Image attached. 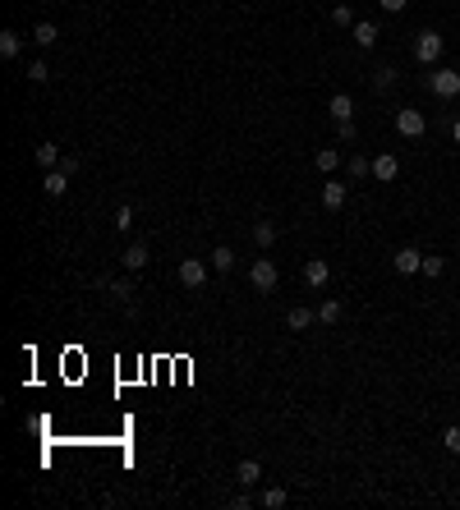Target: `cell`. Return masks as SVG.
<instances>
[{
    "label": "cell",
    "instance_id": "6da1fadb",
    "mask_svg": "<svg viewBox=\"0 0 460 510\" xmlns=\"http://www.w3.org/2000/svg\"><path fill=\"white\" fill-rule=\"evenodd\" d=\"M277 281H281V271H277V262H267V258H258L249 267V286L258 290V294H272L277 290Z\"/></svg>",
    "mask_w": 460,
    "mask_h": 510
},
{
    "label": "cell",
    "instance_id": "7a4b0ae2",
    "mask_svg": "<svg viewBox=\"0 0 460 510\" xmlns=\"http://www.w3.org/2000/svg\"><path fill=\"white\" fill-rule=\"evenodd\" d=\"M428 87H433V97L451 102V97H460V70H433L428 74Z\"/></svg>",
    "mask_w": 460,
    "mask_h": 510
},
{
    "label": "cell",
    "instance_id": "3957f363",
    "mask_svg": "<svg viewBox=\"0 0 460 510\" xmlns=\"http://www.w3.org/2000/svg\"><path fill=\"white\" fill-rule=\"evenodd\" d=\"M442 46H446L442 33H433V28H428V33L414 37V60H419V65H433L437 55H442Z\"/></svg>",
    "mask_w": 460,
    "mask_h": 510
},
{
    "label": "cell",
    "instance_id": "277c9868",
    "mask_svg": "<svg viewBox=\"0 0 460 510\" xmlns=\"http://www.w3.org/2000/svg\"><path fill=\"white\" fill-rule=\"evenodd\" d=\"M180 286H184V290H203V286H208V262L184 258V262H180Z\"/></svg>",
    "mask_w": 460,
    "mask_h": 510
},
{
    "label": "cell",
    "instance_id": "5b68a950",
    "mask_svg": "<svg viewBox=\"0 0 460 510\" xmlns=\"http://www.w3.org/2000/svg\"><path fill=\"white\" fill-rule=\"evenodd\" d=\"M424 129H428V120L419 111H396V134L400 139H419Z\"/></svg>",
    "mask_w": 460,
    "mask_h": 510
},
{
    "label": "cell",
    "instance_id": "8992f818",
    "mask_svg": "<svg viewBox=\"0 0 460 510\" xmlns=\"http://www.w3.org/2000/svg\"><path fill=\"white\" fill-rule=\"evenodd\" d=\"M400 175V161H396V152H383V156H373V180L378 184H391Z\"/></svg>",
    "mask_w": 460,
    "mask_h": 510
},
{
    "label": "cell",
    "instance_id": "52a82bcc",
    "mask_svg": "<svg viewBox=\"0 0 460 510\" xmlns=\"http://www.w3.org/2000/svg\"><path fill=\"white\" fill-rule=\"evenodd\" d=\"M70 180H74V175H65L60 166H55V170H46V175H42V189H46V198H65Z\"/></svg>",
    "mask_w": 460,
    "mask_h": 510
},
{
    "label": "cell",
    "instance_id": "ba28073f",
    "mask_svg": "<svg viewBox=\"0 0 460 510\" xmlns=\"http://www.w3.org/2000/svg\"><path fill=\"white\" fill-rule=\"evenodd\" d=\"M327 115H331V120H355V97H350V92H336V97H331V102H327Z\"/></svg>",
    "mask_w": 460,
    "mask_h": 510
},
{
    "label": "cell",
    "instance_id": "9c48e42d",
    "mask_svg": "<svg viewBox=\"0 0 460 510\" xmlns=\"http://www.w3.org/2000/svg\"><path fill=\"white\" fill-rule=\"evenodd\" d=\"M419 267H424V253H419V249H410V244H405V249H396V271H400V276H414Z\"/></svg>",
    "mask_w": 460,
    "mask_h": 510
},
{
    "label": "cell",
    "instance_id": "30bf717a",
    "mask_svg": "<svg viewBox=\"0 0 460 510\" xmlns=\"http://www.w3.org/2000/svg\"><path fill=\"white\" fill-rule=\"evenodd\" d=\"M97 286H102V290H111L115 299H120L124 308L134 313V281H111V276H102V281H97Z\"/></svg>",
    "mask_w": 460,
    "mask_h": 510
},
{
    "label": "cell",
    "instance_id": "8fae6325",
    "mask_svg": "<svg viewBox=\"0 0 460 510\" xmlns=\"http://www.w3.org/2000/svg\"><path fill=\"white\" fill-rule=\"evenodd\" d=\"M304 281H309L313 290H322V286L331 281V267H327L322 258H309V262H304Z\"/></svg>",
    "mask_w": 460,
    "mask_h": 510
},
{
    "label": "cell",
    "instance_id": "7c38bea8",
    "mask_svg": "<svg viewBox=\"0 0 460 510\" xmlns=\"http://www.w3.org/2000/svg\"><path fill=\"white\" fill-rule=\"evenodd\" d=\"M378 37H383V33H378L373 18H359V23H355V42H359V51H373Z\"/></svg>",
    "mask_w": 460,
    "mask_h": 510
},
{
    "label": "cell",
    "instance_id": "4fadbf2b",
    "mask_svg": "<svg viewBox=\"0 0 460 510\" xmlns=\"http://www.w3.org/2000/svg\"><path fill=\"white\" fill-rule=\"evenodd\" d=\"M322 207H327V212H341V207H346V184H336V180L322 184Z\"/></svg>",
    "mask_w": 460,
    "mask_h": 510
},
{
    "label": "cell",
    "instance_id": "5bb4252c",
    "mask_svg": "<svg viewBox=\"0 0 460 510\" xmlns=\"http://www.w3.org/2000/svg\"><path fill=\"white\" fill-rule=\"evenodd\" d=\"M120 262H124V271H143V267H148V262H152V253L143 249V244H129Z\"/></svg>",
    "mask_w": 460,
    "mask_h": 510
},
{
    "label": "cell",
    "instance_id": "9a60e30c",
    "mask_svg": "<svg viewBox=\"0 0 460 510\" xmlns=\"http://www.w3.org/2000/svg\"><path fill=\"white\" fill-rule=\"evenodd\" d=\"M313 322H318V308H290L286 313V327L290 331H309Z\"/></svg>",
    "mask_w": 460,
    "mask_h": 510
},
{
    "label": "cell",
    "instance_id": "2e32d148",
    "mask_svg": "<svg viewBox=\"0 0 460 510\" xmlns=\"http://www.w3.org/2000/svg\"><path fill=\"white\" fill-rule=\"evenodd\" d=\"M341 318H346V308H341V299H322V303H318V322H322V327H336Z\"/></svg>",
    "mask_w": 460,
    "mask_h": 510
},
{
    "label": "cell",
    "instance_id": "e0dca14e",
    "mask_svg": "<svg viewBox=\"0 0 460 510\" xmlns=\"http://www.w3.org/2000/svg\"><path fill=\"white\" fill-rule=\"evenodd\" d=\"M18 51H23V37H18L14 28H5V33H0V55H5V60H18Z\"/></svg>",
    "mask_w": 460,
    "mask_h": 510
},
{
    "label": "cell",
    "instance_id": "ac0fdd59",
    "mask_svg": "<svg viewBox=\"0 0 460 510\" xmlns=\"http://www.w3.org/2000/svg\"><path fill=\"white\" fill-rule=\"evenodd\" d=\"M313 166H318L322 175L341 170V152H336V147H318V156H313Z\"/></svg>",
    "mask_w": 460,
    "mask_h": 510
},
{
    "label": "cell",
    "instance_id": "d6986e66",
    "mask_svg": "<svg viewBox=\"0 0 460 510\" xmlns=\"http://www.w3.org/2000/svg\"><path fill=\"white\" fill-rule=\"evenodd\" d=\"M60 161H65V156H60V147H55V143H42V147H37V166H42V170H55Z\"/></svg>",
    "mask_w": 460,
    "mask_h": 510
},
{
    "label": "cell",
    "instance_id": "ffe728a7",
    "mask_svg": "<svg viewBox=\"0 0 460 510\" xmlns=\"http://www.w3.org/2000/svg\"><path fill=\"white\" fill-rule=\"evenodd\" d=\"M28 42H37V46H55V42H60V28H55V23H37Z\"/></svg>",
    "mask_w": 460,
    "mask_h": 510
},
{
    "label": "cell",
    "instance_id": "44dd1931",
    "mask_svg": "<svg viewBox=\"0 0 460 510\" xmlns=\"http://www.w3.org/2000/svg\"><path fill=\"white\" fill-rule=\"evenodd\" d=\"M235 478H240L244 487H253V483L262 478V465H258V460H240V469H235Z\"/></svg>",
    "mask_w": 460,
    "mask_h": 510
},
{
    "label": "cell",
    "instance_id": "7402d4cb",
    "mask_svg": "<svg viewBox=\"0 0 460 510\" xmlns=\"http://www.w3.org/2000/svg\"><path fill=\"white\" fill-rule=\"evenodd\" d=\"M346 170H350V180H368V175H373V161H368V156H350V161H346Z\"/></svg>",
    "mask_w": 460,
    "mask_h": 510
},
{
    "label": "cell",
    "instance_id": "603a6c76",
    "mask_svg": "<svg viewBox=\"0 0 460 510\" xmlns=\"http://www.w3.org/2000/svg\"><path fill=\"white\" fill-rule=\"evenodd\" d=\"M253 244H258V249H272V244H277V225L258 221V225H253Z\"/></svg>",
    "mask_w": 460,
    "mask_h": 510
},
{
    "label": "cell",
    "instance_id": "cb8c5ba5",
    "mask_svg": "<svg viewBox=\"0 0 460 510\" xmlns=\"http://www.w3.org/2000/svg\"><path fill=\"white\" fill-rule=\"evenodd\" d=\"M212 267H217V271H230L235 267V249H230V244H217V249H212Z\"/></svg>",
    "mask_w": 460,
    "mask_h": 510
},
{
    "label": "cell",
    "instance_id": "d4e9b609",
    "mask_svg": "<svg viewBox=\"0 0 460 510\" xmlns=\"http://www.w3.org/2000/svg\"><path fill=\"white\" fill-rule=\"evenodd\" d=\"M391 83H396V65H383V70H373V87H378V92H387Z\"/></svg>",
    "mask_w": 460,
    "mask_h": 510
},
{
    "label": "cell",
    "instance_id": "484cf974",
    "mask_svg": "<svg viewBox=\"0 0 460 510\" xmlns=\"http://www.w3.org/2000/svg\"><path fill=\"white\" fill-rule=\"evenodd\" d=\"M331 23H336V28H355V9H350V5H336V9H331Z\"/></svg>",
    "mask_w": 460,
    "mask_h": 510
},
{
    "label": "cell",
    "instance_id": "4316f807",
    "mask_svg": "<svg viewBox=\"0 0 460 510\" xmlns=\"http://www.w3.org/2000/svg\"><path fill=\"white\" fill-rule=\"evenodd\" d=\"M262 506H267V510H281V506H286V487H267V492H262Z\"/></svg>",
    "mask_w": 460,
    "mask_h": 510
},
{
    "label": "cell",
    "instance_id": "83f0119b",
    "mask_svg": "<svg viewBox=\"0 0 460 510\" xmlns=\"http://www.w3.org/2000/svg\"><path fill=\"white\" fill-rule=\"evenodd\" d=\"M115 230H129V225H134V207H129V202H120V207H115Z\"/></svg>",
    "mask_w": 460,
    "mask_h": 510
},
{
    "label": "cell",
    "instance_id": "f1b7e54d",
    "mask_svg": "<svg viewBox=\"0 0 460 510\" xmlns=\"http://www.w3.org/2000/svg\"><path fill=\"white\" fill-rule=\"evenodd\" d=\"M442 446L451 450V455H460V423H456V428H446V433H442Z\"/></svg>",
    "mask_w": 460,
    "mask_h": 510
},
{
    "label": "cell",
    "instance_id": "f546056e",
    "mask_svg": "<svg viewBox=\"0 0 460 510\" xmlns=\"http://www.w3.org/2000/svg\"><path fill=\"white\" fill-rule=\"evenodd\" d=\"M336 139H341V143H355V139H359L355 120H341V124H336Z\"/></svg>",
    "mask_w": 460,
    "mask_h": 510
},
{
    "label": "cell",
    "instance_id": "4dcf8cb0",
    "mask_svg": "<svg viewBox=\"0 0 460 510\" xmlns=\"http://www.w3.org/2000/svg\"><path fill=\"white\" fill-rule=\"evenodd\" d=\"M419 271H424V276H442V271H446V262L433 253V258H424V267H419Z\"/></svg>",
    "mask_w": 460,
    "mask_h": 510
},
{
    "label": "cell",
    "instance_id": "1f68e13d",
    "mask_svg": "<svg viewBox=\"0 0 460 510\" xmlns=\"http://www.w3.org/2000/svg\"><path fill=\"white\" fill-rule=\"evenodd\" d=\"M28 78H33V83H46V78H51V70H46V60H33V65H28Z\"/></svg>",
    "mask_w": 460,
    "mask_h": 510
},
{
    "label": "cell",
    "instance_id": "d6a6232c",
    "mask_svg": "<svg viewBox=\"0 0 460 510\" xmlns=\"http://www.w3.org/2000/svg\"><path fill=\"white\" fill-rule=\"evenodd\" d=\"M378 5H383V14H400V9H405L410 0H378Z\"/></svg>",
    "mask_w": 460,
    "mask_h": 510
},
{
    "label": "cell",
    "instance_id": "836d02e7",
    "mask_svg": "<svg viewBox=\"0 0 460 510\" xmlns=\"http://www.w3.org/2000/svg\"><path fill=\"white\" fill-rule=\"evenodd\" d=\"M451 139H456V143H460V120H456V124H451Z\"/></svg>",
    "mask_w": 460,
    "mask_h": 510
}]
</instances>
